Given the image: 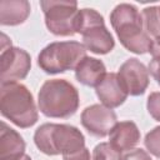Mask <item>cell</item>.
I'll return each instance as SVG.
<instances>
[{"mask_svg": "<svg viewBox=\"0 0 160 160\" xmlns=\"http://www.w3.org/2000/svg\"><path fill=\"white\" fill-rule=\"evenodd\" d=\"M95 92L101 104L110 109L120 106L129 96L116 72H108L102 81L95 88Z\"/></svg>", "mask_w": 160, "mask_h": 160, "instance_id": "obj_11", "label": "cell"}, {"mask_svg": "<svg viewBox=\"0 0 160 160\" xmlns=\"http://www.w3.org/2000/svg\"><path fill=\"white\" fill-rule=\"evenodd\" d=\"M110 24L126 50L138 55L150 52L152 39L144 30L142 16L135 5H116L110 14Z\"/></svg>", "mask_w": 160, "mask_h": 160, "instance_id": "obj_1", "label": "cell"}, {"mask_svg": "<svg viewBox=\"0 0 160 160\" xmlns=\"http://www.w3.org/2000/svg\"><path fill=\"white\" fill-rule=\"evenodd\" d=\"M10 160H31V158L28 155V154H22L18 158H14V159H10Z\"/></svg>", "mask_w": 160, "mask_h": 160, "instance_id": "obj_24", "label": "cell"}, {"mask_svg": "<svg viewBox=\"0 0 160 160\" xmlns=\"http://www.w3.org/2000/svg\"><path fill=\"white\" fill-rule=\"evenodd\" d=\"M148 70L152 75V78L158 82V85L160 86V58H152L151 61L149 62Z\"/></svg>", "mask_w": 160, "mask_h": 160, "instance_id": "obj_21", "label": "cell"}, {"mask_svg": "<svg viewBox=\"0 0 160 160\" xmlns=\"http://www.w3.org/2000/svg\"><path fill=\"white\" fill-rule=\"evenodd\" d=\"M30 2L26 0L0 1V24L2 26H15L22 24L30 15Z\"/></svg>", "mask_w": 160, "mask_h": 160, "instance_id": "obj_15", "label": "cell"}, {"mask_svg": "<svg viewBox=\"0 0 160 160\" xmlns=\"http://www.w3.org/2000/svg\"><path fill=\"white\" fill-rule=\"evenodd\" d=\"M159 8H160V6H159Z\"/></svg>", "mask_w": 160, "mask_h": 160, "instance_id": "obj_25", "label": "cell"}, {"mask_svg": "<svg viewBox=\"0 0 160 160\" xmlns=\"http://www.w3.org/2000/svg\"><path fill=\"white\" fill-rule=\"evenodd\" d=\"M118 118L112 109L102 104H94L85 108L81 112V124L89 134L96 138H104L110 134L116 125Z\"/></svg>", "mask_w": 160, "mask_h": 160, "instance_id": "obj_9", "label": "cell"}, {"mask_svg": "<svg viewBox=\"0 0 160 160\" xmlns=\"http://www.w3.org/2000/svg\"><path fill=\"white\" fill-rule=\"evenodd\" d=\"M105 64L91 56H85L75 68V78L85 86L96 88L106 75Z\"/></svg>", "mask_w": 160, "mask_h": 160, "instance_id": "obj_13", "label": "cell"}, {"mask_svg": "<svg viewBox=\"0 0 160 160\" xmlns=\"http://www.w3.org/2000/svg\"><path fill=\"white\" fill-rule=\"evenodd\" d=\"M144 145L151 155L160 159V126L154 128L145 135Z\"/></svg>", "mask_w": 160, "mask_h": 160, "instance_id": "obj_18", "label": "cell"}, {"mask_svg": "<svg viewBox=\"0 0 160 160\" xmlns=\"http://www.w3.org/2000/svg\"><path fill=\"white\" fill-rule=\"evenodd\" d=\"M0 111L4 118L21 129L31 128L39 119L32 94L20 82L0 85Z\"/></svg>", "mask_w": 160, "mask_h": 160, "instance_id": "obj_4", "label": "cell"}, {"mask_svg": "<svg viewBox=\"0 0 160 160\" xmlns=\"http://www.w3.org/2000/svg\"><path fill=\"white\" fill-rule=\"evenodd\" d=\"M150 54L152 58H160V39H152V45L150 49Z\"/></svg>", "mask_w": 160, "mask_h": 160, "instance_id": "obj_23", "label": "cell"}, {"mask_svg": "<svg viewBox=\"0 0 160 160\" xmlns=\"http://www.w3.org/2000/svg\"><path fill=\"white\" fill-rule=\"evenodd\" d=\"M0 66L1 84L18 82L28 76L31 68V58L24 49L9 45L1 48Z\"/></svg>", "mask_w": 160, "mask_h": 160, "instance_id": "obj_8", "label": "cell"}, {"mask_svg": "<svg viewBox=\"0 0 160 160\" xmlns=\"http://www.w3.org/2000/svg\"><path fill=\"white\" fill-rule=\"evenodd\" d=\"M85 56L86 49L79 41H54L40 51L38 65L46 74L54 75L75 70Z\"/></svg>", "mask_w": 160, "mask_h": 160, "instance_id": "obj_6", "label": "cell"}, {"mask_svg": "<svg viewBox=\"0 0 160 160\" xmlns=\"http://www.w3.org/2000/svg\"><path fill=\"white\" fill-rule=\"evenodd\" d=\"M122 154L114 149L110 142H100L92 150V160H121Z\"/></svg>", "mask_w": 160, "mask_h": 160, "instance_id": "obj_17", "label": "cell"}, {"mask_svg": "<svg viewBox=\"0 0 160 160\" xmlns=\"http://www.w3.org/2000/svg\"><path fill=\"white\" fill-rule=\"evenodd\" d=\"M78 89L65 79L46 80L38 94V106L41 114L54 119H68L79 109Z\"/></svg>", "mask_w": 160, "mask_h": 160, "instance_id": "obj_2", "label": "cell"}, {"mask_svg": "<svg viewBox=\"0 0 160 160\" xmlns=\"http://www.w3.org/2000/svg\"><path fill=\"white\" fill-rule=\"evenodd\" d=\"M140 141V130L134 121H120L109 134L110 145L118 151H130Z\"/></svg>", "mask_w": 160, "mask_h": 160, "instance_id": "obj_12", "label": "cell"}, {"mask_svg": "<svg viewBox=\"0 0 160 160\" xmlns=\"http://www.w3.org/2000/svg\"><path fill=\"white\" fill-rule=\"evenodd\" d=\"M121 160H152V159L150 158V155L145 150H142V149H132L130 151H126L122 155Z\"/></svg>", "mask_w": 160, "mask_h": 160, "instance_id": "obj_20", "label": "cell"}, {"mask_svg": "<svg viewBox=\"0 0 160 160\" xmlns=\"http://www.w3.org/2000/svg\"><path fill=\"white\" fill-rule=\"evenodd\" d=\"M64 160H91L90 159V151L84 148L82 150L75 152V154H71V155H65L62 156Z\"/></svg>", "mask_w": 160, "mask_h": 160, "instance_id": "obj_22", "label": "cell"}, {"mask_svg": "<svg viewBox=\"0 0 160 160\" xmlns=\"http://www.w3.org/2000/svg\"><path fill=\"white\" fill-rule=\"evenodd\" d=\"M48 30L56 36H72L79 12L76 1L44 0L40 1Z\"/></svg>", "mask_w": 160, "mask_h": 160, "instance_id": "obj_7", "label": "cell"}, {"mask_svg": "<svg viewBox=\"0 0 160 160\" xmlns=\"http://www.w3.org/2000/svg\"><path fill=\"white\" fill-rule=\"evenodd\" d=\"M118 76L131 96L142 95L149 86V70L136 58L128 59L120 66Z\"/></svg>", "mask_w": 160, "mask_h": 160, "instance_id": "obj_10", "label": "cell"}, {"mask_svg": "<svg viewBox=\"0 0 160 160\" xmlns=\"http://www.w3.org/2000/svg\"><path fill=\"white\" fill-rule=\"evenodd\" d=\"M146 109L154 120L160 121V91H154L148 96Z\"/></svg>", "mask_w": 160, "mask_h": 160, "instance_id": "obj_19", "label": "cell"}, {"mask_svg": "<svg viewBox=\"0 0 160 160\" xmlns=\"http://www.w3.org/2000/svg\"><path fill=\"white\" fill-rule=\"evenodd\" d=\"M26 144L22 136L1 121L0 129V160H10L25 154Z\"/></svg>", "mask_w": 160, "mask_h": 160, "instance_id": "obj_14", "label": "cell"}, {"mask_svg": "<svg viewBox=\"0 0 160 160\" xmlns=\"http://www.w3.org/2000/svg\"><path fill=\"white\" fill-rule=\"evenodd\" d=\"M144 30L150 38L160 39V8L148 6L141 12Z\"/></svg>", "mask_w": 160, "mask_h": 160, "instance_id": "obj_16", "label": "cell"}, {"mask_svg": "<svg viewBox=\"0 0 160 160\" xmlns=\"http://www.w3.org/2000/svg\"><path fill=\"white\" fill-rule=\"evenodd\" d=\"M36 148L50 156L71 155L85 148L84 134L68 124L46 122L40 125L34 134Z\"/></svg>", "mask_w": 160, "mask_h": 160, "instance_id": "obj_3", "label": "cell"}, {"mask_svg": "<svg viewBox=\"0 0 160 160\" xmlns=\"http://www.w3.org/2000/svg\"><path fill=\"white\" fill-rule=\"evenodd\" d=\"M75 32L81 34L82 45L98 55L110 52L115 46V40L105 26L104 18L94 9H81L75 21Z\"/></svg>", "mask_w": 160, "mask_h": 160, "instance_id": "obj_5", "label": "cell"}]
</instances>
